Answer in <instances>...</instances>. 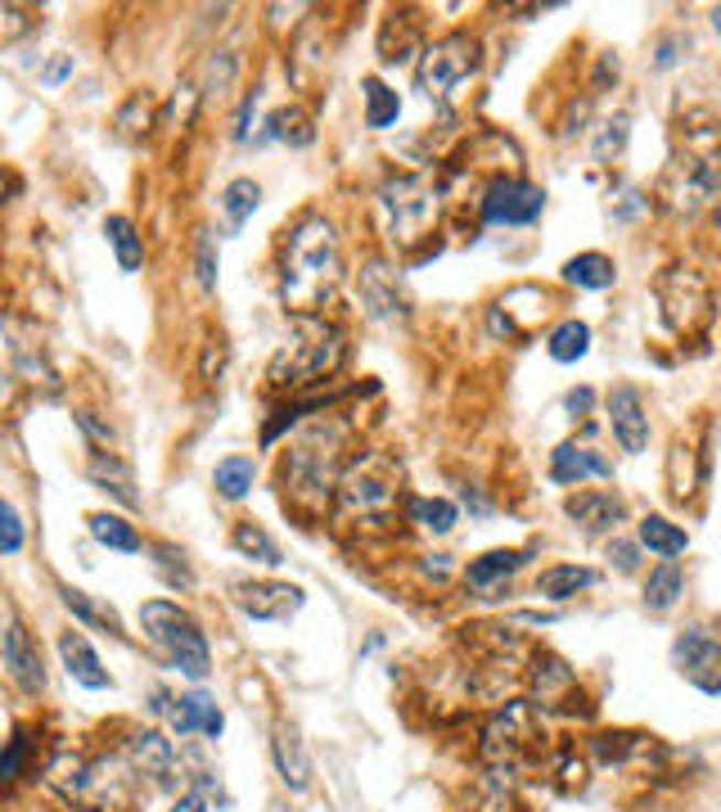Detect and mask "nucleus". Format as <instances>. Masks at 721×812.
I'll list each match as a JSON object with an SVG mask.
<instances>
[{"label":"nucleus","mask_w":721,"mask_h":812,"mask_svg":"<svg viewBox=\"0 0 721 812\" xmlns=\"http://www.w3.org/2000/svg\"><path fill=\"white\" fill-rule=\"evenodd\" d=\"M339 275H343V262H339V235L325 217H303L294 226L284 245V262H280V294H284V307L298 312V316H312L316 307H325V299L339 290Z\"/></svg>","instance_id":"nucleus-1"},{"label":"nucleus","mask_w":721,"mask_h":812,"mask_svg":"<svg viewBox=\"0 0 721 812\" xmlns=\"http://www.w3.org/2000/svg\"><path fill=\"white\" fill-rule=\"evenodd\" d=\"M397 488H402L397 461L383 456V452H365L361 461H352L339 474V488H334L339 519H348V523H389V515L397 506Z\"/></svg>","instance_id":"nucleus-2"},{"label":"nucleus","mask_w":721,"mask_h":812,"mask_svg":"<svg viewBox=\"0 0 721 812\" xmlns=\"http://www.w3.org/2000/svg\"><path fill=\"white\" fill-rule=\"evenodd\" d=\"M343 361V334L316 321V316H298V334L294 344H284L275 357H271V389H303V385H316V379L334 375Z\"/></svg>","instance_id":"nucleus-3"},{"label":"nucleus","mask_w":721,"mask_h":812,"mask_svg":"<svg viewBox=\"0 0 721 812\" xmlns=\"http://www.w3.org/2000/svg\"><path fill=\"white\" fill-rule=\"evenodd\" d=\"M334 443H339V434L325 439V429H312V434L294 447V456L284 465V506L288 510H298L307 519L325 510L329 488H339V479H334Z\"/></svg>","instance_id":"nucleus-4"},{"label":"nucleus","mask_w":721,"mask_h":812,"mask_svg":"<svg viewBox=\"0 0 721 812\" xmlns=\"http://www.w3.org/2000/svg\"><path fill=\"white\" fill-rule=\"evenodd\" d=\"M379 217L397 249H415L438 226V190L424 176H393L379 190Z\"/></svg>","instance_id":"nucleus-5"},{"label":"nucleus","mask_w":721,"mask_h":812,"mask_svg":"<svg viewBox=\"0 0 721 812\" xmlns=\"http://www.w3.org/2000/svg\"><path fill=\"white\" fill-rule=\"evenodd\" d=\"M140 624H144V632L154 637V646L167 650V659L181 668L185 678L204 682V678L212 673L208 641H204L199 624H195V618H189L181 605H172V600H150V605H140Z\"/></svg>","instance_id":"nucleus-6"},{"label":"nucleus","mask_w":721,"mask_h":812,"mask_svg":"<svg viewBox=\"0 0 721 812\" xmlns=\"http://www.w3.org/2000/svg\"><path fill=\"white\" fill-rule=\"evenodd\" d=\"M478 73V36L451 32L443 41H433L419 59V90L433 105H451V95Z\"/></svg>","instance_id":"nucleus-7"},{"label":"nucleus","mask_w":721,"mask_h":812,"mask_svg":"<svg viewBox=\"0 0 721 812\" xmlns=\"http://www.w3.org/2000/svg\"><path fill=\"white\" fill-rule=\"evenodd\" d=\"M671 204L677 208H699L721 190V140L712 131H695L681 163L671 167Z\"/></svg>","instance_id":"nucleus-8"},{"label":"nucleus","mask_w":721,"mask_h":812,"mask_svg":"<svg viewBox=\"0 0 721 812\" xmlns=\"http://www.w3.org/2000/svg\"><path fill=\"white\" fill-rule=\"evenodd\" d=\"M537 740H546V727L533 713V704H505V713H496V718L488 723V732H483V758L496 772L514 777L523 754L537 749Z\"/></svg>","instance_id":"nucleus-9"},{"label":"nucleus","mask_w":721,"mask_h":812,"mask_svg":"<svg viewBox=\"0 0 721 812\" xmlns=\"http://www.w3.org/2000/svg\"><path fill=\"white\" fill-rule=\"evenodd\" d=\"M546 213V190L518 176H501L483 195V221L488 226H533Z\"/></svg>","instance_id":"nucleus-10"},{"label":"nucleus","mask_w":721,"mask_h":812,"mask_svg":"<svg viewBox=\"0 0 721 812\" xmlns=\"http://www.w3.org/2000/svg\"><path fill=\"white\" fill-rule=\"evenodd\" d=\"M658 303H663V316L671 329L690 334L708 321V284L695 271H667L658 280Z\"/></svg>","instance_id":"nucleus-11"},{"label":"nucleus","mask_w":721,"mask_h":812,"mask_svg":"<svg viewBox=\"0 0 721 812\" xmlns=\"http://www.w3.org/2000/svg\"><path fill=\"white\" fill-rule=\"evenodd\" d=\"M671 659H677L681 678L695 682L703 695H721V641L708 628H686L671 646Z\"/></svg>","instance_id":"nucleus-12"},{"label":"nucleus","mask_w":721,"mask_h":812,"mask_svg":"<svg viewBox=\"0 0 721 812\" xmlns=\"http://www.w3.org/2000/svg\"><path fill=\"white\" fill-rule=\"evenodd\" d=\"M230 596L249 618H262V624H280V618L303 609V587L294 583H230Z\"/></svg>","instance_id":"nucleus-13"},{"label":"nucleus","mask_w":721,"mask_h":812,"mask_svg":"<svg viewBox=\"0 0 721 812\" xmlns=\"http://www.w3.org/2000/svg\"><path fill=\"white\" fill-rule=\"evenodd\" d=\"M609 420H613V434L622 443V452L641 456L649 447V415H645V398L632 389V385H618L609 393Z\"/></svg>","instance_id":"nucleus-14"},{"label":"nucleus","mask_w":721,"mask_h":812,"mask_svg":"<svg viewBox=\"0 0 721 812\" xmlns=\"http://www.w3.org/2000/svg\"><path fill=\"white\" fill-rule=\"evenodd\" d=\"M550 479L555 484H582V479H613V461L596 452L591 443H564L550 456Z\"/></svg>","instance_id":"nucleus-15"},{"label":"nucleus","mask_w":721,"mask_h":812,"mask_svg":"<svg viewBox=\"0 0 721 812\" xmlns=\"http://www.w3.org/2000/svg\"><path fill=\"white\" fill-rule=\"evenodd\" d=\"M6 668H10V678H14L28 695L45 691V668H41V654H36V646L28 641V632H23L19 618H10V624H6Z\"/></svg>","instance_id":"nucleus-16"},{"label":"nucleus","mask_w":721,"mask_h":812,"mask_svg":"<svg viewBox=\"0 0 721 812\" xmlns=\"http://www.w3.org/2000/svg\"><path fill=\"white\" fill-rule=\"evenodd\" d=\"M564 510H568V519H572L582 533L600 538V533L618 529V519H622V497H618V492H577V497L564 501Z\"/></svg>","instance_id":"nucleus-17"},{"label":"nucleus","mask_w":721,"mask_h":812,"mask_svg":"<svg viewBox=\"0 0 721 812\" xmlns=\"http://www.w3.org/2000/svg\"><path fill=\"white\" fill-rule=\"evenodd\" d=\"M271 754H275V772L288 790H307L312 786V758H307V745L298 736V727H275V740H271Z\"/></svg>","instance_id":"nucleus-18"},{"label":"nucleus","mask_w":721,"mask_h":812,"mask_svg":"<svg viewBox=\"0 0 721 812\" xmlns=\"http://www.w3.org/2000/svg\"><path fill=\"white\" fill-rule=\"evenodd\" d=\"M167 718H172V732L176 736H195V732H204V736H221V713H217V704L204 695V691H195V695H181V700H172L167 704Z\"/></svg>","instance_id":"nucleus-19"},{"label":"nucleus","mask_w":721,"mask_h":812,"mask_svg":"<svg viewBox=\"0 0 721 812\" xmlns=\"http://www.w3.org/2000/svg\"><path fill=\"white\" fill-rule=\"evenodd\" d=\"M59 659H64V668H68V678H73V682H81L86 691H105V686H113V678L105 673L100 654L90 650V641H86L81 632H64V637H59Z\"/></svg>","instance_id":"nucleus-20"},{"label":"nucleus","mask_w":721,"mask_h":812,"mask_svg":"<svg viewBox=\"0 0 721 812\" xmlns=\"http://www.w3.org/2000/svg\"><path fill=\"white\" fill-rule=\"evenodd\" d=\"M518 569H523V551H488V555H478V560L465 569V583H469L478 596H496Z\"/></svg>","instance_id":"nucleus-21"},{"label":"nucleus","mask_w":721,"mask_h":812,"mask_svg":"<svg viewBox=\"0 0 721 812\" xmlns=\"http://www.w3.org/2000/svg\"><path fill=\"white\" fill-rule=\"evenodd\" d=\"M361 299L370 307L374 321H397L402 316V294H397V275L383 267V262H370L361 271Z\"/></svg>","instance_id":"nucleus-22"},{"label":"nucleus","mask_w":721,"mask_h":812,"mask_svg":"<svg viewBox=\"0 0 721 812\" xmlns=\"http://www.w3.org/2000/svg\"><path fill=\"white\" fill-rule=\"evenodd\" d=\"M411 55H424L419 51V28L411 14H393L379 32V59L383 64H411Z\"/></svg>","instance_id":"nucleus-23"},{"label":"nucleus","mask_w":721,"mask_h":812,"mask_svg":"<svg viewBox=\"0 0 721 812\" xmlns=\"http://www.w3.org/2000/svg\"><path fill=\"white\" fill-rule=\"evenodd\" d=\"M596 583H600V573H596V569H582V564H559V569H546V573H542L537 592H542L546 600H568V596L587 592V587H596Z\"/></svg>","instance_id":"nucleus-24"},{"label":"nucleus","mask_w":721,"mask_h":812,"mask_svg":"<svg viewBox=\"0 0 721 812\" xmlns=\"http://www.w3.org/2000/svg\"><path fill=\"white\" fill-rule=\"evenodd\" d=\"M90 479L100 484L105 492H113L122 506H140V497H135V479H131V469H127V461H118L113 452H100L90 461Z\"/></svg>","instance_id":"nucleus-25"},{"label":"nucleus","mask_w":721,"mask_h":812,"mask_svg":"<svg viewBox=\"0 0 721 812\" xmlns=\"http://www.w3.org/2000/svg\"><path fill=\"white\" fill-rule=\"evenodd\" d=\"M641 546H649V551L663 555V560H677V555H686L690 538H686V529H677L671 519L645 515V519H641Z\"/></svg>","instance_id":"nucleus-26"},{"label":"nucleus","mask_w":721,"mask_h":812,"mask_svg":"<svg viewBox=\"0 0 721 812\" xmlns=\"http://www.w3.org/2000/svg\"><path fill=\"white\" fill-rule=\"evenodd\" d=\"M131 762H135V772L163 781V777L172 772V740L159 736V732H140V736L131 740Z\"/></svg>","instance_id":"nucleus-27"},{"label":"nucleus","mask_w":721,"mask_h":812,"mask_svg":"<svg viewBox=\"0 0 721 812\" xmlns=\"http://www.w3.org/2000/svg\"><path fill=\"white\" fill-rule=\"evenodd\" d=\"M564 280L577 284V290H609V284L618 280V271L604 253H577V258L564 262Z\"/></svg>","instance_id":"nucleus-28"},{"label":"nucleus","mask_w":721,"mask_h":812,"mask_svg":"<svg viewBox=\"0 0 721 812\" xmlns=\"http://www.w3.org/2000/svg\"><path fill=\"white\" fill-rule=\"evenodd\" d=\"M86 523H90V538L100 542V546L122 551V555H135V551H140V533H135V523H127L122 515H90Z\"/></svg>","instance_id":"nucleus-29"},{"label":"nucleus","mask_w":721,"mask_h":812,"mask_svg":"<svg viewBox=\"0 0 721 812\" xmlns=\"http://www.w3.org/2000/svg\"><path fill=\"white\" fill-rule=\"evenodd\" d=\"M681 592H686V578H681V569L677 564H658L654 573H649V583H645V605L654 609V614H667L671 605L681 600Z\"/></svg>","instance_id":"nucleus-30"},{"label":"nucleus","mask_w":721,"mask_h":812,"mask_svg":"<svg viewBox=\"0 0 721 812\" xmlns=\"http://www.w3.org/2000/svg\"><path fill=\"white\" fill-rule=\"evenodd\" d=\"M258 204H262V185L249 181V176H239V181H230L221 190V213H226L230 226H244L258 213Z\"/></svg>","instance_id":"nucleus-31"},{"label":"nucleus","mask_w":721,"mask_h":812,"mask_svg":"<svg viewBox=\"0 0 721 812\" xmlns=\"http://www.w3.org/2000/svg\"><path fill=\"white\" fill-rule=\"evenodd\" d=\"M253 479H258V465H253L249 456H226V461L217 465V474H212V484H217V492H221L226 501L249 497Z\"/></svg>","instance_id":"nucleus-32"},{"label":"nucleus","mask_w":721,"mask_h":812,"mask_svg":"<svg viewBox=\"0 0 721 812\" xmlns=\"http://www.w3.org/2000/svg\"><path fill=\"white\" fill-rule=\"evenodd\" d=\"M397 113H402L397 90H389L379 77H365V127L383 131V127H393V122H397Z\"/></svg>","instance_id":"nucleus-33"},{"label":"nucleus","mask_w":721,"mask_h":812,"mask_svg":"<svg viewBox=\"0 0 721 812\" xmlns=\"http://www.w3.org/2000/svg\"><path fill=\"white\" fill-rule=\"evenodd\" d=\"M533 682H537V695H542V704H555L559 695H568V691L577 686L572 668H568L564 659H555V654H542V659H537V673H533Z\"/></svg>","instance_id":"nucleus-34"},{"label":"nucleus","mask_w":721,"mask_h":812,"mask_svg":"<svg viewBox=\"0 0 721 812\" xmlns=\"http://www.w3.org/2000/svg\"><path fill=\"white\" fill-rule=\"evenodd\" d=\"M546 353L555 357V361H582L587 353H591V329L582 325V321H564L555 334H550V344H546Z\"/></svg>","instance_id":"nucleus-35"},{"label":"nucleus","mask_w":721,"mask_h":812,"mask_svg":"<svg viewBox=\"0 0 721 812\" xmlns=\"http://www.w3.org/2000/svg\"><path fill=\"white\" fill-rule=\"evenodd\" d=\"M105 235H109V245H113L122 271H135V267L144 262V249H140V235H135L131 217H109V221H105Z\"/></svg>","instance_id":"nucleus-36"},{"label":"nucleus","mask_w":721,"mask_h":812,"mask_svg":"<svg viewBox=\"0 0 721 812\" xmlns=\"http://www.w3.org/2000/svg\"><path fill=\"white\" fill-rule=\"evenodd\" d=\"M411 519L428 533H451L456 529V506L443 501V497H411Z\"/></svg>","instance_id":"nucleus-37"},{"label":"nucleus","mask_w":721,"mask_h":812,"mask_svg":"<svg viewBox=\"0 0 721 812\" xmlns=\"http://www.w3.org/2000/svg\"><path fill=\"white\" fill-rule=\"evenodd\" d=\"M234 551L239 555H253V560H262V564H280V546L266 538V529L262 523H253V519H244V523H234Z\"/></svg>","instance_id":"nucleus-38"},{"label":"nucleus","mask_w":721,"mask_h":812,"mask_svg":"<svg viewBox=\"0 0 721 812\" xmlns=\"http://www.w3.org/2000/svg\"><path fill=\"white\" fill-rule=\"evenodd\" d=\"M154 573H159V578H163L172 592H189V587H195V573H189L185 555H181L176 546H167V542L154 546Z\"/></svg>","instance_id":"nucleus-39"},{"label":"nucleus","mask_w":721,"mask_h":812,"mask_svg":"<svg viewBox=\"0 0 721 812\" xmlns=\"http://www.w3.org/2000/svg\"><path fill=\"white\" fill-rule=\"evenodd\" d=\"M271 140H284V145H312L316 127L303 109H280V113H271Z\"/></svg>","instance_id":"nucleus-40"},{"label":"nucleus","mask_w":721,"mask_h":812,"mask_svg":"<svg viewBox=\"0 0 721 812\" xmlns=\"http://www.w3.org/2000/svg\"><path fill=\"white\" fill-rule=\"evenodd\" d=\"M234 68H239V59H234V51H217V59L208 64V82H204V95L208 100H226L230 95V82H234Z\"/></svg>","instance_id":"nucleus-41"},{"label":"nucleus","mask_w":721,"mask_h":812,"mask_svg":"<svg viewBox=\"0 0 721 812\" xmlns=\"http://www.w3.org/2000/svg\"><path fill=\"white\" fill-rule=\"evenodd\" d=\"M636 749H641V736H632V732H604V736H596V758L600 762H627Z\"/></svg>","instance_id":"nucleus-42"},{"label":"nucleus","mask_w":721,"mask_h":812,"mask_svg":"<svg viewBox=\"0 0 721 812\" xmlns=\"http://www.w3.org/2000/svg\"><path fill=\"white\" fill-rule=\"evenodd\" d=\"M627 127H632L627 113H618V118L604 122V131H600V140H596V163H609V159L622 154V145H627Z\"/></svg>","instance_id":"nucleus-43"},{"label":"nucleus","mask_w":721,"mask_h":812,"mask_svg":"<svg viewBox=\"0 0 721 812\" xmlns=\"http://www.w3.org/2000/svg\"><path fill=\"white\" fill-rule=\"evenodd\" d=\"M59 596H64V605L73 609V614H81L86 624H105V628H113L118 632V614L113 609H100V605H90V596L86 592H77V587H59Z\"/></svg>","instance_id":"nucleus-44"},{"label":"nucleus","mask_w":721,"mask_h":812,"mask_svg":"<svg viewBox=\"0 0 721 812\" xmlns=\"http://www.w3.org/2000/svg\"><path fill=\"white\" fill-rule=\"evenodd\" d=\"M0 551H6V555L23 551V519H19V510L10 501L0 506Z\"/></svg>","instance_id":"nucleus-45"},{"label":"nucleus","mask_w":721,"mask_h":812,"mask_svg":"<svg viewBox=\"0 0 721 812\" xmlns=\"http://www.w3.org/2000/svg\"><path fill=\"white\" fill-rule=\"evenodd\" d=\"M195 267H199V284L204 290H217V249H212V235L199 230L195 240Z\"/></svg>","instance_id":"nucleus-46"},{"label":"nucleus","mask_w":721,"mask_h":812,"mask_svg":"<svg viewBox=\"0 0 721 812\" xmlns=\"http://www.w3.org/2000/svg\"><path fill=\"white\" fill-rule=\"evenodd\" d=\"M221 370H226V339L217 334V339H208V353H204V379H208V385H217Z\"/></svg>","instance_id":"nucleus-47"},{"label":"nucleus","mask_w":721,"mask_h":812,"mask_svg":"<svg viewBox=\"0 0 721 812\" xmlns=\"http://www.w3.org/2000/svg\"><path fill=\"white\" fill-rule=\"evenodd\" d=\"M19 762H23V736H14V740H10V749H6V762H0V777H6V781H14V777H19Z\"/></svg>","instance_id":"nucleus-48"},{"label":"nucleus","mask_w":721,"mask_h":812,"mask_svg":"<svg viewBox=\"0 0 721 812\" xmlns=\"http://www.w3.org/2000/svg\"><path fill=\"white\" fill-rule=\"evenodd\" d=\"M609 560H618V569H622V573H632V569H636V546H632V542H613Z\"/></svg>","instance_id":"nucleus-49"},{"label":"nucleus","mask_w":721,"mask_h":812,"mask_svg":"<svg viewBox=\"0 0 721 812\" xmlns=\"http://www.w3.org/2000/svg\"><path fill=\"white\" fill-rule=\"evenodd\" d=\"M591 402H596V398H591V389H572V393L564 398V407H568L572 415H587V411H591Z\"/></svg>","instance_id":"nucleus-50"},{"label":"nucleus","mask_w":721,"mask_h":812,"mask_svg":"<svg viewBox=\"0 0 721 812\" xmlns=\"http://www.w3.org/2000/svg\"><path fill=\"white\" fill-rule=\"evenodd\" d=\"M68 68H73V55H59L51 68L41 73V82H45V86H55V82H64V73H68Z\"/></svg>","instance_id":"nucleus-51"},{"label":"nucleus","mask_w":721,"mask_h":812,"mask_svg":"<svg viewBox=\"0 0 721 812\" xmlns=\"http://www.w3.org/2000/svg\"><path fill=\"white\" fill-rule=\"evenodd\" d=\"M172 812H208V803H204V794H181Z\"/></svg>","instance_id":"nucleus-52"},{"label":"nucleus","mask_w":721,"mask_h":812,"mask_svg":"<svg viewBox=\"0 0 721 812\" xmlns=\"http://www.w3.org/2000/svg\"><path fill=\"white\" fill-rule=\"evenodd\" d=\"M712 28H717V36H721V6L712 10Z\"/></svg>","instance_id":"nucleus-53"},{"label":"nucleus","mask_w":721,"mask_h":812,"mask_svg":"<svg viewBox=\"0 0 721 812\" xmlns=\"http://www.w3.org/2000/svg\"><path fill=\"white\" fill-rule=\"evenodd\" d=\"M717 230H721V208H717Z\"/></svg>","instance_id":"nucleus-54"}]
</instances>
